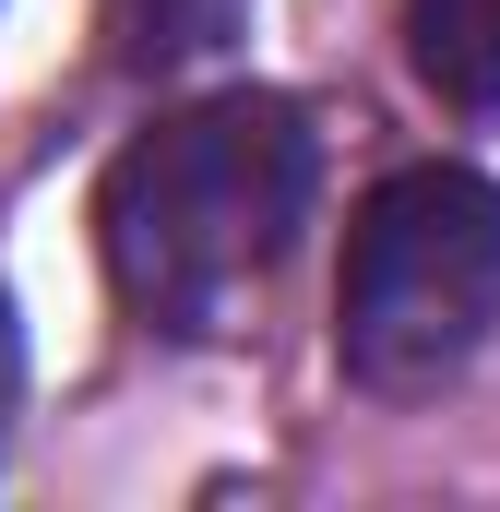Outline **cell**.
Instances as JSON below:
<instances>
[{
	"mask_svg": "<svg viewBox=\"0 0 500 512\" xmlns=\"http://www.w3.org/2000/svg\"><path fill=\"white\" fill-rule=\"evenodd\" d=\"M239 12L250 0H108V48L131 72H191L239 36Z\"/></svg>",
	"mask_w": 500,
	"mask_h": 512,
	"instance_id": "cell-4",
	"label": "cell"
},
{
	"mask_svg": "<svg viewBox=\"0 0 500 512\" xmlns=\"http://www.w3.org/2000/svg\"><path fill=\"white\" fill-rule=\"evenodd\" d=\"M500 322V179L429 155L393 167L358 227H346V286H334V358L370 393L453 382Z\"/></svg>",
	"mask_w": 500,
	"mask_h": 512,
	"instance_id": "cell-2",
	"label": "cell"
},
{
	"mask_svg": "<svg viewBox=\"0 0 500 512\" xmlns=\"http://www.w3.org/2000/svg\"><path fill=\"white\" fill-rule=\"evenodd\" d=\"M322 191V131L298 96H203L131 131L96 179V251L131 322L155 334H215L250 286L286 262L298 215Z\"/></svg>",
	"mask_w": 500,
	"mask_h": 512,
	"instance_id": "cell-1",
	"label": "cell"
},
{
	"mask_svg": "<svg viewBox=\"0 0 500 512\" xmlns=\"http://www.w3.org/2000/svg\"><path fill=\"white\" fill-rule=\"evenodd\" d=\"M12 405H24V322H12V298H0V441H12Z\"/></svg>",
	"mask_w": 500,
	"mask_h": 512,
	"instance_id": "cell-5",
	"label": "cell"
},
{
	"mask_svg": "<svg viewBox=\"0 0 500 512\" xmlns=\"http://www.w3.org/2000/svg\"><path fill=\"white\" fill-rule=\"evenodd\" d=\"M405 60L441 108H500V0H405Z\"/></svg>",
	"mask_w": 500,
	"mask_h": 512,
	"instance_id": "cell-3",
	"label": "cell"
}]
</instances>
